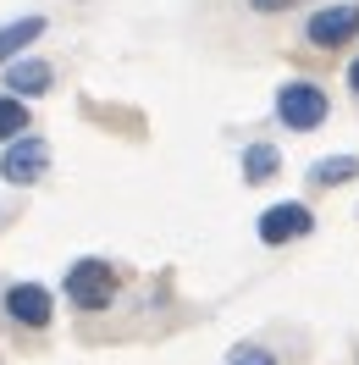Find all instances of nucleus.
I'll use <instances>...</instances> for the list:
<instances>
[{"label": "nucleus", "mask_w": 359, "mask_h": 365, "mask_svg": "<svg viewBox=\"0 0 359 365\" xmlns=\"http://www.w3.org/2000/svg\"><path fill=\"white\" fill-rule=\"evenodd\" d=\"M67 299L78 304V310H105L116 299V272L105 266V260H78L67 272Z\"/></svg>", "instance_id": "obj_1"}, {"label": "nucleus", "mask_w": 359, "mask_h": 365, "mask_svg": "<svg viewBox=\"0 0 359 365\" xmlns=\"http://www.w3.org/2000/svg\"><path fill=\"white\" fill-rule=\"evenodd\" d=\"M276 116L288 122V128H321L326 122V94L315 89V83H282V94H276Z\"/></svg>", "instance_id": "obj_2"}, {"label": "nucleus", "mask_w": 359, "mask_h": 365, "mask_svg": "<svg viewBox=\"0 0 359 365\" xmlns=\"http://www.w3.org/2000/svg\"><path fill=\"white\" fill-rule=\"evenodd\" d=\"M304 34H310V45H321V50L348 45L359 34V6H326V11H315Z\"/></svg>", "instance_id": "obj_3"}, {"label": "nucleus", "mask_w": 359, "mask_h": 365, "mask_svg": "<svg viewBox=\"0 0 359 365\" xmlns=\"http://www.w3.org/2000/svg\"><path fill=\"white\" fill-rule=\"evenodd\" d=\"M50 166V144L45 138H11V150L0 160V178L6 182H33Z\"/></svg>", "instance_id": "obj_4"}, {"label": "nucleus", "mask_w": 359, "mask_h": 365, "mask_svg": "<svg viewBox=\"0 0 359 365\" xmlns=\"http://www.w3.org/2000/svg\"><path fill=\"white\" fill-rule=\"evenodd\" d=\"M315 227V216L304 205H271L260 216V244H288V238H304Z\"/></svg>", "instance_id": "obj_5"}, {"label": "nucleus", "mask_w": 359, "mask_h": 365, "mask_svg": "<svg viewBox=\"0 0 359 365\" xmlns=\"http://www.w3.org/2000/svg\"><path fill=\"white\" fill-rule=\"evenodd\" d=\"M6 310H11V321H23V327H45L50 321V294L39 282H17V288L6 294Z\"/></svg>", "instance_id": "obj_6"}, {"label": "nucleus", "mask_w": 359, "mask_h": 365, "mask_svg": "<svg viewBox=\"0 0 359 365\" xmlns=\"http://www.w3.org/2000/svg\"><path fill=\"white\" fill-rule=\"evenodd\" d=\"M45 34V17H23V23H11V28H0V61H11L23 45H33Z\"/></svg>", "instance_id": "obj_7"}, {"label": "nucleus", "mask_w": 359, "mask_h": 365, "mask_svg": "<svg viewBox=\"0 0 359 365\" xmlns=\"http://www.w3.org/2000/svg\"><path fill=\"white\" fill-rule=\"evenodd\" d=\"M45 83H50V67H45V61H17V67L6 72V89H11V94H39Z\"/></svg>", "instance_id": "obj_8"}, {"label": "nucleus", "mask_w": 359, "mask_h": 365, "mask_svg": "<svg viewBox=\"0 0 359 365\" xmlns=\"http://www.w3.org/2000/svg\"><path fill=\"white\" fill-rule=\"evenodd\" d=\"M276 166H282V155H276L271 144H249V150H244V178H249V182L276 178Z\"/></svg>", "instance_id": "obj_9"}, {"label": "nucleus", "mask_w": 359, "mask_h": 365, "mask_svg": "<svg viewBox=\"0 0 359 365\" xmlns=\"http://www.w3.org/2000/svg\"><path fill=\"white\" fill-rule=\"evenodd\" d=\"M354 172H359L354 155H326V160H315V166H310V178L321 182V188H337V182H348Z\"/></svg>", "instance_id": "obj_10"}, {"label": "nucleus", "mask_w": 359, "mask_h": 365, "mask_svg": "<svg viewBox=\"0 0 359 365\" xmlns=\"http://www.w3.org/2000/svg\"><path fill=\"white\" fill-rule=\"evenodd\" d=\"M28 128V111H23V100L11 94V100H0V138H17Z\"/></svg>", "instance_id": "obj_11"}, {"label": "nucleus", "mask_w": 359, "mask_h": 365, "mask_svg": "<svg viewBox=\"0 0 359 365\" xmlns=\"http://www.w3.org/2000/svg\"><path fill=\"white\" fill-rule=\"evenodd\" d=\"M227 365H276V360H271L266 349H254V343H244V349H232V360H227Z\"/></svg>", "instance_id": "obj_12"}, {"label": "nucleus", "mask_w": 359, "mask_h": 365, "mask_svg": "<svg viewBox=\"0 0 359 365\" xmlns=\"http://www.w3.org/2000/svg\"><path fill=\"white\" fill-rule=\"evenodd\" d=\"M249 6H254V11H288L293 0H249Z\"/></svg>", "instance_id": "obj_13"}, {"label": "nucleus", "mask_w": 359, "mask_h": 365, "mask_svg": "<svg viewBox=\"0 0 359 365\" xmlns=\"http://www.w3.org/2000/svg\"><path fill=\"white\" fill-rule=\"evenodd\" d=\"M348 89L359 94V61H354V67H348Z\"/></svg>", "instance_id": "obj_14"}]
</instances>
